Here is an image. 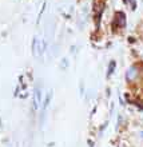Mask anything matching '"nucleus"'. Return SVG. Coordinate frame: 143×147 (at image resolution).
I'll return each mask as SVG.
<instances>
[{
  "label": "nucleus",
  "mask_w": 143,
  "mask_h": 147,
  "mask_svg": "<svg viewBox=\"0 0 143 147\" xmlns=\"http://www.w3.org/2000/svg\"><path fill=\"white\" fill-rule=\"evenodd\" d=\"M42 91H40V86L36 84L35 92H34V111H38L39 106H40V100H42Z\"/></svg>",
  "instance_id": "nucleus-1"
},
{
  "label": "nucleus",
  "mask_w": 143,
  "mask_h": 147,
  "mask_svg": "<svg viewBox=\"0 0 143 147\" xmlns=\"http://www.w3.org/2000/svg\"><path fill=\"white\" fill-rule=\"evenodd\" d=\"M114 70H115V62L114 60H111L110 62V64H108V71H107V78H110L112 75V72H114Z\"/></svg>",
  "instance_id": "nucleus-4"
},
{
  "label": "nucleus",
  "mask_w": 143,
  "mask_h": 147,
  "mask_svg": "<svg viewBox=\"0 0 143 147\" xmlns=\"http://www.w3.org/2000/svg\"><path fill=\"white\" fill-rule=\"evenodd\" d=\"M50 100H51V91H48V94H47V98H46V100H44V109H47V106L50 105Z\"/></svg>",
  "instance_id": "nucleus-6"
},
{
  "label": "nucleus",
  "mask_w": 143,
  "mask_h": 147,
  "mask_svg": "<svg viewBox=\"0 0 143 147\" xmlns=\"http://www.w3.org/2000/svg\"><path fill=\"white\" fill-rule=\"evenodd\" d=\"M126 1H127V3H130V4H131V8H132V9L135 8V1H134V0H126Z\"/></svg>",
  "instance_id": "nucleus-7"
},
{
  "label": "nucleus",
  "mask_w": 143,
  "mask_h": 147,
  "mask_svg": "<svg viewBox=\"0 0 143 147\" xmlns=\"http://www.w3.org/2000/svg\"><path fill=\"white\" fill-rule=\"evenodd\" d=\"M136 76H138V67H136V66H131L127 70V74H126V79H127V82H132Z\"/></svg>",
  "instance_id": "nucleus-2"
},
{
  "label": "nucleus",
  "mask_w": 143,
  "mask_h": 147,
  "mask_svg": "<svg viewBox=\"0 0 143 147\" xmlns=\"http://www.w3.org/2000/svg\"><path fill=\"white\" fill-rule=\"evenodd\" d=\"M115 23L118 24V27L123 28L124 26H126V15H124L123 12H116L115 15Z\"/></svg>",
  "instance_id": "nucleus-3"
},
{
  "label": "nucleus",
  "mask_w": 143,
  "mask_h": 147,
  "mask_svg": "<svg viewBox=\"0 0 143 147\" xmlns=\"http://www.w3.org/2000/svg\"><path fill=\"white\" fill-rule=\"evenodd\" d=\"M38 43H39V40L35 38L34 39V42H32V54L34 55L38 54Z\"/></svg>",
  "instance_id": "nucleus-5"
}]
</instances>
